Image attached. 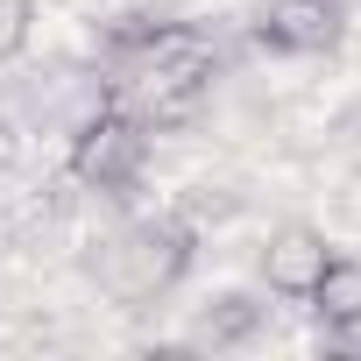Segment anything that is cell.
Instances as JSON below:
<instances>
[{
    "instance_id": "1",
    "label": "cell",
    "mask_w": 361,
    "mask_h": 361,
    "mask_svg": "<svg viewBox=\"0 0 361 361\" xmlns=\"http://www.w3.org/2000/svg\"><path fill=\"white\" fill-rule=\"evenodd\" d=\"M185 269H192V227L185 220H135L128 234L106 241V262H99V276L121 305L163 298Z\"/></svg>"
},
{
    "instance_id": "2",
    "label": "cell",
    "mask_w": 361,
    "mask_h": 361,
    "mask_svg": "<svg viewBox=\"0 0 361 361\" xmlns=\"http://www.w3.org/2000/svg\"><path fill=\"white\" fill-rule=\"evenodd\" d=\"M142 170H149V128H142L128 106L106 99L99 114L78 121V135H71V177H78L85 192L121 199V192L142 185Z\"/></svg>"
},
{
    "instance_id": "3",
    "label": "cell",
    "mask_w": 361,
    "mask_h": 361,
    "mask_svg": "<svg viewBox=\"0 0 361 361\" xmlns=\"http://www.w3.org/2000/svg\"><path fill=\"white\" fill-rule=\"evenodd\" d=\"M333 36H340L333 0H269L255 22V43L276 57H319V50H333Z\"/></svg>"
},
{
    "instance_id": "4",
    "label": "cell",
    "mask_w": 361,
    "mask_h": 361,
    "mask_svg": "<svg viewBox=\"0 0 361 361\" xmlns=\"http://www.w3.org/2000/svg\"><path fill=\"white\" fill-rule=\"evenodd\" d=\"M326 262H333V241L319 234V227H283V234H269V248H262V283L276 290V298H312V283L326 276Z\"/></svg>"
},
{
    "instance_id": "5",
    "label": "cell",
    "mask_w": 361,
    "mask_h": 361,
    "mask_svg": "<svg viewBox=\"0 0 361 361\" xmlns=\"http://www.w3.org/2000/svg\"><path fill=\"white\" fill-rule=\"evenodd\" d=\"M305 305H312L333 333H361V255H333Z\"/></svg>"
},
{
    "instance_id": "6",
    "label": "cell",
    "mask_w": 361,
    "mask_h": 361,
    "mask_svg": "<svg viewBox=\"0 0 361 361\" xmlns=\"http://www.w3.org/2000/svg\"><path fill=\"white\" fill-rule=\"evenodd\" d=\"M255 333H262V305L241 298V290L220 298V305L199 319V340H213V347H241V340H255Z\"/></svg>"
},
{
    "instance_id": "7",
    "label": "cell",
    "mask_w": 361,
    "mask_h": 361,
    "mask_svg": "<svg viewBox=\"0 0 361 361\" xmlns=\"http://www.w3.org/2000/svg\"><path fill=\"white\" fill-rule=\"evenodd\" d=\"M36 43V0H0V64Z\"/></svg>"
}]
</instances>
